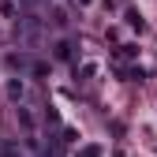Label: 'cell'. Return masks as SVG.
I'll list each match as a JSON object with an SVG mask.
<instances>
[{
    "mask_svg": "<svg viewBox=\"0 0 157 157\" xmlns=\"http://www.w3.org/2000/svg\"><path fill=\"white\" fill-rule=\"evenodd\" d=\"M78 157H101V150H97V146H86V150L78 153Z\"/></svg>",
    "mask_w": 157,
    "mask_h": 157,
    "instance_id": "obj_1",
    "label": "cell"
}]
</instances>
